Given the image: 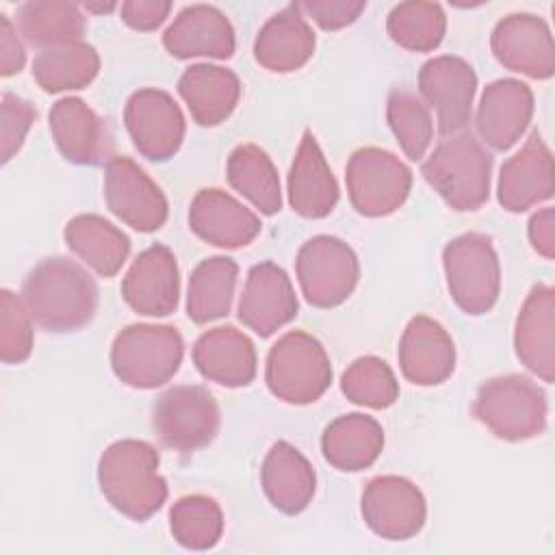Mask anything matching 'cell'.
<instances>
[{"mask_svg":"<svg viewBox=\"0 0 555 555\" xmlns=\"http://www.w3.org/2000/svg\"><path fill=\"white\" fill-rule=\"evenodd\" d=\"M20 297L39 327L74 332L93 319L98 284L76 260L54 256L30 269L22 282Z\"/></svg>","mask_w":555,"mask_h":555,"instance_id":"6da1fadb","label":"cell"},{"mask_svg":"<svg viewBox=\"0 0 555 555\" xmlns=\"http://www.w3.org/2000/svg\"><path fill=\"white\" fill-rule=\"evenodd\" d=\"M158 451L145 440H117L98 462V481L106 501L132 520H147L167 499V481L158 475Z\"/></svg>","mask_w":555,"mask_h":555,"instance_id":"7a4b0ae2","label":"cell"},{"mask_svg":"<svg viewBox=\"0 0 555 555\" xmlns=\"http://www.w3.org/2000/svg\"><path fill=\"white\" fill-rule=\"evenodd\" d=\"M421 173L453 210H477L490 195L492 156L473 132L462 130L434 147Z\"/></svg>","mask_w":555,"mask_h":555,"instance_id":"3957f363","label":"cell"},{"mask_svg":"<svg viewBox=\"0 0 555 555\" xmlns=\"http://www.w3.org/2000/svg\"><path fill=\"white\" fill-rule=\"evenodd\" d=\"M475 418L492 436L520 442L540 436L546 427V395L529 377L509 373L486 379L473 401Z\"/></svg>","mask_w":555,"mask_h":555,"instance_id":"277c9868","label":"cell"},{"mask_svg":"<svg viewBox=\"0 0 555 555\" xmlns=\"http://www.w3.org/2000/svg\"><path fill=\"white\" fill-rule=\"evenodd\" d=\"M182 356L184 343L173 325L134 323L115 336L111 366L132 388H156L178 373Z\"/></svg>","mask_w":555,"mask_h":555,"instance_id":"5b68a950","label":"cell"},{"mask_svg":"<svg viewBox=\"0 0 555 555\" xmlns=\"http://www.w3.org/2000/svg\"><path fill=\"white\" fill-rule=\"evenodd\" d=\"M264 382L273 397L306 405L317 401L332 384V362L325 347L308 332H286L269 349Z\"/></svg>","mask_w":555,"mask_h":555,"instance_id":"8992f818","label":"cell"},{"mask_svg":"<svg viewBox=\"0 0 555 555\" xmlns=\"http://www.w3.org/2000/svg\"><path fill=\"white\" fill-rule=\"evenodd\" d=\"M447 286L466 314H486L499 299L501 267L492 238L481 232H466L442 249Z\"/></svg>","mask_w":555,"mask_h":555,"instance_id":"52a82bcc","label":"cell"},{"mask_svg":"<svg viewBox=\"0 0 555 555\" xmlns=\"http://www.w3.org/2000/svg\"><path fill=\"white\" fill-rule=\"evenodd\" d=\"M152 425L167 449L193 453L215 440L221 412L215 397L204 386L180 384L167 388L156 399Z\"/></svg>","mask_w":555,"mask_h":555,"instance_id":"ba28073f","label":"cell"},{"mask_svg":"<svg viewBox=\"0 0 555 555\" xmlns=\"http://www.w3.org/2000/svg\"><path fill=\"white\" fill-rule=\"evenodd\" d=\"M351 206L364 217H386L403 206L412 189V171L399 156L382 147H360L345 171Z\"/></svg>","mask_w":555,"mask_h":555,"instance_id":"9c48e42d","label":"cell"},{"mask_svg":"<svg viewBox=\"0 0 555 555\" xmlns=\"http://www.w3.org/2000/svg\"><path fill=\"white\" fill-rule=\"evenodd\" d=\"M295 271L306 301L314 308L340 306L360 280L358 256L330 234L312 236L299 247Z\"/></svg>","mask_w":555,"mask_h":555,"instance_id":"30bf717a","label":"cell"},{"mask_svg":"<svg viewBox=\"0 0 555 555\" xmlns=\"http://www.w3.org/2000/svg\"><path fill=\"white\" fill-rule=\"evenodd\" d=\"M126 130L141 156L154 163L169 160L182 145L186 124L176 100L163 89L134 91L124 108Z\"/></svg>","mask_w":555,"mask_h":555,"instance_id":"8fae6325","label":"cell"},{"mask_svg":"<svg viewBox=\"0 0 555 555\" xmlns=\"http://www.w3.org/2000/svg\"><path fill=\"white\" fill-rule=\"evenodd\" d=\"M418 91L425 106L436 113L438 130L444 137L455 134L462 132L470 121L477 74L460 56H434L418 72Z\"/></svg>","mask_w":555,"mask_h":555,"instance_id":"7c38bea8","label":"cell"},{"mask_svg":"<svg viewBox=\"0 0 555 555\" xmlns=\"http://www.w3.org/2000/svg\"><path fill=\"white\" fill-rule=\"evenodd\" d=\"M104 197L108 210L137 232H154L167 221L165 193L128 156L106 163Z\"/></svg>","mask_w":555,"mask_h":555,"instance_id":"4fadbf2b","label":"cell"},{"mask_svg":"<svg viewBox=\"0 0 555 555\" xmlns=\"http://www.w3.org/2000/svg\"><path fill=\"white\" fill-rule=\"evenodd\" d=\"M362 518L379 538L408 540L425 525V496L418 486L405 477H375L362 492Z\"/></svg>","mask_w":555,"mask_h":555,"instance_id":"5bb4252c","label":"cell"},{"mask_svg":"<svg viewBox=\"0 0 555 555\" xmlns=\"http://www.w3.org/2000/svg\"><path fill=\"white\" fill-rule=\"evenodd\" d=\"M496 61L509 72L546 80L555 74V46L548 24L533 13L503 17L490 37Z\"/></svg>","mask_w":555,"mask_h":555,"instance_id":"9a60e30c","label":"cell"},{"mask_svg":"<svg viewBox=\"0 0 555 555\" xmlns=\"http://www.w3.org/2000/svg\"><path fill=\"white\" fill-rule=\"evenodd\" d=\"M50 132L63 158L74 165L93 167L115 158L111 126L80 98H63L52 104Z\"/></svg>","mask_w":555,"mask_h":555,"instance_id":"2e32d148","label":"cell"},{"mask_svg":"<svg viewBox=\"0 0 555 555\" xmlns=\"http://www.w3.org/2000/svg\"><path fill=\"white\" fill-rule=\"evenodd\" d=\"M299 304L291 278L275 262H258L249 269L238 299V321L267 338L297 317Z\"/></svg>","mask_w":555,"mask_h":555,"instance_id":"e0dca14e","label":"cell"},{"mask_svg":"<svg viewBox=\"0 0 555 555\" xmlns=\"http://www.w3.org/2000/svg\"><path fill=\"white\" fill-rule=\"evenodd\" d=\"M124 301L143 317H167L178 308L180 275L169 247L143 249L121 280Z\"/></svg>","mask_w":555,"mask_h":555,"instance_id":"ac0fdd59","label":"cell"},{"mask_svg":"<svg viewBox=\"0 0 555 555\" xmlns=\"http://www.w3.org/2000/svg\"><path fill=\"white\" fill-rule=\"evenodd\" d=\"M553 191V154L542 141L540 132L533 130L525 145L503 163L496 182V197L505 210L522 212L540 202L551 199Z\"/></svg>","mask_w":555,"mask_h":555,"instance_id":"d6986e66","label":"cell"},{"mask_svg":"<svg viewBox=\"0 0 555 555\" xmlns=\"http://www.w3.org/2000/svg\"><path fill=\"white\" fill-rule=\"evenodd\" d=\"M533 115V93L516 78H499L486 85L475 126L483 143L492 150H509L527 130Z\"/></svg>","mask_w":555,"mask_h":555,"instance_id":"ffe728a7","label":"cell"},{"mask_svg":"<svg viewBox=\"0 0 555 555\" xmlns=\"http://www.w3.org/2000/svg\"><path fill=\"white\" fill-rule=\"evenodd\" d=\"M399 366L416 386H438L455 369V345L449 332L434 319H410L399 340Z\"/></svg>","mask_w":555,"mask_h":555,"instance_id":"44dd1931","label":"cell"},{"mask_svg":"<svg viewBox=\"0 0 555 555\" xmlns=\"http://www.w3.org/2000/svg\"><path fill=\"white\" fill-rule=\"evenodd\" d=\"M191 230L206 243L223 249L249 245L260 234V219L221 189H202L189 208Z\"/></svg>","mask_w":555,"mask_h":555,"instance_id":"7402d4cb","label":"cell"},{"mask_svg":"<svg viewBox=\"0 0 555 555\" xmlns=\"http://www.w3.org/2000/svg\"><path fill=\"white\" fill-rule=\"evenodd\" d=\"M514 349L540 379H555V291L548 284H535L527 295L516 319Z\"/></svg>","mask_w":555,"mask_h":555,"instance_id":"603a6c76","label":"cell"},{"mask_svg":"<svg viewBox=\"0 0 555 555\" xmlns=\"http://www.w3.org/2000/svg\"><path fill=\"white\" fill-rule=\"evenodd\" d=\"M163 46L176 59H230L236 41L225 13L212 4H191L165 30Z\"/></svg>","mask_w":555,"mask_h":555,"instance_id":"cb8c5ba5","label":"cell"},{"mask_svg":"<svg viewBox=\"0 0 555 555\" xmlns=\"http://www.w3.org/2000/svg\"><path fill=\"white\" fill-rule=\"evenodd\" d=\"M193 362L202 377L225 388H241L256 377V349L234 325L204 332L193 345Z\"/></svg>","mask_w":555,"mask_h":555,"instance_id":"d4e9b609","label":"cell"},{"mask_svg":"<svg viewBox=\"0 0 555 555\" xmlns=\"http://www.w3.org/2000/svg\"><path fill=\"white\" fill-rule=\"evenodd\" d=\"M314 33L299 2H293L264 22L254 41L256 61L273 72L288 74L304 67L314 54Z\"/></svg>","mask_w":555,"mask_h":555,"instance_id":"484cf974","label":"cell"},{"mask_svg":"<svg viewBox=\"0 0 555 555\" xmlns=\"http://www.w3.org/2000/svg\"><path fill=\"white\" fill-rule=\"evenodd\" d=\"M288 202L306 219L327 217L338 202L336 178L310 130L304 132L288 171Z\"/></svg>","mask_w":555,"mask_h":555,"instance_id":"4316f807","label":"cell"},{"mask_svg":"<svg viewBox=\"0 0 555 555\" xmlns=\"http://www.w3.org/2000/svg\"><path fill=\"white\" fill-rule=\"evenodd\" d=\"M260 481L271 505L288 516L304 512L317 490L312 464L284 440L275 442L264 455Z\"/></svg>","mask_w":555,"mask_h":555,"instance_id":"83f0119b","label":"cell"},{"mask_svg":"<svg viewBox=\"0 0 555 555\" xmlns=\"http://www.w3.org/2000/svg\"><path fill=\"white\" fill-rule=\"evenodd\" d=\"M178 93L184 100L193 121L199 126H217L236 108L241 98V80L228 67L197 63L184 69L180 76Z\"/></svg>","mask_w":555,"mask_h":555,"instance_id":"f1b7e54d","label":"cell"},{"mask_svg":"<svg viewBox=\"0 0 555 555\" xmlns=\"http://www.w3.org/2000/svg\"><path fill=\"white\" fill-rule=\"evenodd\" d=\"M384 449V429L369 414H343L334 418L323 436V457L338 470L356 473L375 464Z\"/></svg>","mask_w":555,"mask_h":555,"instance_id":"f546056e","label":"cell"},{"mask_svg":"<svg viewBox=\"0 0 555 555\" xmlns=\"http://www.w3.org/2000/svg\"><path fill=\"white\" fill-rule=\"evenodd\" d=\"M63 238L102 278H113L130 254V238L100 215H76L67 221Z\"/></svg>","mask_w":555,"mask_h":555,"instance_id":"4dcf8cb0","label":"cell"},{"mask_svg":"<svg viewBox=\"0 0 555 555\" xmlns=\"http://www.w3.org/2000/svg\"><path fill=\"white\" fill-rule=\"evenodd\" d=\"M17 30L20 35L41 50L82 41L87 17L80 7L67 0H35L17 9Z\"/></svg>","mask_w":555,"mask_h":555,"instance_id":"1f68e13d","label":"cell"},{"mask_svg":"<svg viewBox=\"0 0 555 555\" xmlns=\"http://www.w3.org/2000/svg\"><path fill=\"white\" fill-rule=\"evenodd\" d=\"M100 72V56L85 41L41 50L33 61V78L46 93L85 89Z\"/></svg>","mask_w":555,"mask_h":555,"instance_id":"d6a6232c","label":"cell"},{"mask_svg":"<svg viewBox=\"0 0 555 555\" xmlns=\"http://www.w3.org/2000/svg\"><path fill=\"white\" fill-rule=\"evenodd\" d=\"M238 267L232 258L212 256L202 260L191 278L186 291V314L195 323H210L230 312Z\"/></svg>","mask_w":555,"mask_h":555,"instance_id":"836d02e7","label":"cell"},{"mask_svg":"<svg viewBox=\"0 0 555 555\" xmlns=\"http://www.w3.org/2000/svg\"><path fill=\"white\" fill-rule=\"evenodd\" d=\"M225 173L232 189L247 197L262 215L280 212V176L264 150L254 143H243L234 147L228 156Z\"/></svg>","mask_w":555,"mask_h":555,"instance_id":"e575fe53","label":"cell"},{"mask_svg":"<svg viewBox=\"0 0 555 555\" xmlns=\"http://www.w3.org/2000/svg\"><path fill=\"white\" fill-rule=\"evenodd\" d=\"M395 43L410 52H429L440 46L447 30V15L436 2L410 0L397 4L386 22Z\"/></svg>","mask_w":555,"mask_h":555,"instance_id":"d590c367","label":"cell"},{"mask_svg":"<svg viewBox=\"0 0 555 555\" xmlns=\"http://www.w3.org/2000/svg\"><path fill=\"white\" fill-rule=\"evenodd\" d=\"M169 527L180 546L206 551L212 548L223 533V514L215 499L189 494L171 505Z\"/></svg>","mask_w":555,"mask_h":555,"instance_id":"8d00e7d4","label":"cell"},{"mask_svg":"<svg viewBox=\"0 0 555 555\" xmlns=\"http://www.w3.org/2000/svg\"><path fill=\"white\" fill-rule=\"evenodd\" d=\"M386 117L405 156L410 160L423 158L434 139V121L425 102L410 89L397 87L388 93Z\"/></svg>","mask_w":555,"mask_h":555,"instance_id":"74e56055","label":"cell"},{"mask_svg":"<svg viewBox=\"0 0 555 555\" xmlns=\"http://www.w3.org/2000/svg\"><path fill=\"white\" fill-rule=\"evenodd\" d=\"M340 390L351 403L371 410H384L399 399V382L377 356L353 360L340 377Z\"/></svg>","mask_w":555,"mask_h":555,"instance_id":"f35d334b","label":"cell"},{"mask_svg":"<svg viewBox=\"0 0 555 555\" xmlns=\"http://www.w3.org/2000/svg\"><path fill=\"white\" fill-rule=\"evenodd\" d=\"M33 351V317L20 295L0 291V358L4 364H22Z\"/></svg>","mask_w":555,"mask_h":555,"instance_id":"ab89813d","label":"cell"},{"mask_svg":"<svg viewBox=\"0 0 555 555\" xmlns=\"http://www.w3.org/2000/svg\"><path fill=\"white\" fill-rule=\"evenodd\" d=\"M37 113L33 104L20 95L2 93L0 102V156L9 163L22 147Z\"/></svg>","mask_w":555,"mask_h":555,"instance_id":"60d3db41","label":"cell"},{"mask_svg":"<svg viewBox=\"0 0 555 555\" xmlns=\"http://www.w3.org/2000/svg\"><path fill=\"white\" fill-rule=\"evenodd\" d=\"M299 7L323 30H340L360 17V13L366 9V2H362V0H308V2H299Z\"/></svg>","mask_w":555,"mask_h":555,"instance_id":"b9f144b4","label":"cell"},{"mask_svg":"<svg viewBox=\"0 0 555 555\" xmlns=\"http://www.w3.org/2000/svg\"><path fill=\"white\" fill-rule=\"evenodd\" d=\"M171 11L167 0H128L121 4V20L134 30L158 28Z\"/></svg>","mask_w":555,"mask_h":555,"instance_id":"7bdbcfd3","label":"cell"},{"mask_svg":"<svg viewBox=\"0 0 555 555\" xmlns=\"http://www.w3.org/2000/svg\"><path fill=\"white\" fill-rule=\"evenodd\" d=\"M26 63V52L17 33L7 15H0V74L13 76L22 72Z\"/></svg>","mask_w":555,"mask_h":555,"instance_id":"ee69618b","label":"cell"},{"mask_svg":"<svg viewBox=\"0 0 555 555\" xmlns=\"http://www.w3.org/2000/svg\"><path fill=\"white\" fill-rule=\"evenodd\" d=\"M529 241L531 247L546 260L555 256V212L553 208H542L529 219Z\"/></svg>","mask_w":555,"mask_h":555,"instance_id":"f6af8a7d","label":"cell"},{"mask_svg":"<svg viewBox=\"0 0 555 555\" xmlns=\"http://www.w3.org/2000/svg\"><path fill=\"white\" fill-rule=\"evenodd\" d=\"M115 7H117L115 2H108V4H89V2H87V4H85V9H87V11H95V13H102V11H113Z\"/></svg>","mask_w":555,"mask_h":555,"instance_id":"bcb514c9","label":"cell"}]
</instances>
